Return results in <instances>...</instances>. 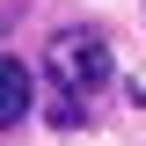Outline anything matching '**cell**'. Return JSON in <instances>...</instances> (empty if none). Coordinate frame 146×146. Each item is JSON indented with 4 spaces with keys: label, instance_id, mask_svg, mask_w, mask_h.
<instances>
[{
    "label": "cell",
    "instance_id": "6da1fadb",
    "mask_svg": "<svg viewBox=\"0 0 146 146\" xmlns=\"http://www.w3.org/2000/svg\"><path fill=\"white\" fill-rule=\"evenodd\" d=\"M44 73H51V88L95 102V95L110 88V44H102L95 29H58L51 51H44Z\"/></svg>",
    "mask_w": 146,
    "mask_h": 146
},
{
    "label": "cell",
    "instance_id": "7a4b0ae2",
    "mask_svg": "<svg viewBox=\"0 0 146 146\" xmlns=\"http://www.w3.org/2000/svg\"><path fill=\"white\" fill-rule=\"evenodd\" d=\"M29 102H36L29 73H22L15 58H0V131H7V124H22V117H29Z\"/></svg>",
    "mask_w": 146,
    "mask_h": 146
}]
</instances>
